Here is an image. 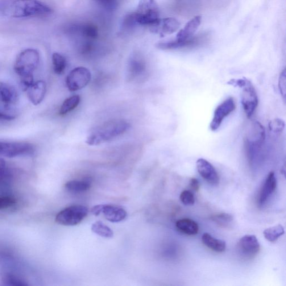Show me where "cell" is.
<instances>
[{
  "label": "cell",
  "instance_id": "6",
  "mask_svg": "<svg viewBox=\"0 0 286 286\" xmlns=\"http://www.w3.org/2000/svg\"><path fill=\"white\" fill-rule=\"evenodd\" d=\"M88 207L82 205H73L67 207L57 214L56 222L64 226H74L81 223L88 216Z\"/></svg>",
  "mask_w": 286,
  "mask_h": 286
},
{
  "label": "cell",
  "instance_id": "33",
  "mask_svg": "<svg viewBox=\"0 0 286 286\" xmlns=\"http://www.w3.org/2000/svg\"><path fill=\"white\" fill-rule=\"evenodd\" d=\"M6 285L7 286H26L27 284L25 283L22 280L19 279L18 277H15L13 276H9L6 278L5 280Z\"/></svg>",
  "mask_w": 286,
  "mask_h": 286
},
{
  "label": "cell",
  "instance_id": "14",
  "mask_svg": "<svg viewBox=\"0 0 286 286\" xmlns=\"http://www.w3.org/2000/svg\"><path fill=\"white\" fill-rule=\"evenodd\" d=\"M180 23L174 18L159 19L151 27V31L161 36L170 35L175 32L180 28Z\"/></svg>",
  "mask_w": 286,
  "mask_h": 286
},
{
  "label": "cell",
  "instance_id": "2",
  "mask_svg": "<svg viewBox=\"0 0 286 286\" xmlns=\"http://www.w3.org/2000/svg\"><path fill=\"white\" fill-rule=\"evenodd\" d=\"M10 13L15 18H44L51 15L53 10L38 0H15Z\"/></svg>",
  "mask_w": 286,
  "mask_h": 286
},
{
  "label": "cell",
  "instance_id": "22",
  "mask_svg": "<svg viewBox=\"0 0 286 286\" xmlns=\"http://www.w3.org/2000/svg\"><path fill=\"white\" fill-rule=\"evenodd\" d=\"M284 234V227L281 225L268 228L263 232L265 238L271 243L276 242Z\"/></svg>",
  "mask_w": 286,
  "mask_h": 286
},
{
  "label": "cell",
  "instance_id": "23",
  "mask_svg": "<svg viewBox=\"0 0 286 286\" xmlns=\"http://www.w3.org/2000/svg\"><path fill=\"white\" fill-rule=\"evenodd\" d=\"M91 230L94 233L103 238H110L113 237L114 233L109 226L102 222L98 221L93 223Z\"/></svg>",
  "mask_w": 286,
  "mask_h": 286
},
{
  "label": "cell",
  "instance_id": "30",
  "mask_svg": "<svg viewBox=\"0 0 286 286\" xmlns=\"http://www.w3.org/2000/svg\"><path fill=\"white\" fill-rule=\"evenodd\" d=\"M279 85L281 96H283L285 101L286 94V71L285 68L280 74Z\"/></svg>",
  "mask_w": 286,
  "mask_h": 286
},
{
  "label": "cell",
  "instance_id": "18",
  "mask_svg": "<svg viewBox=\"0 0 286 286\" xmlns=\"http://www.w3.org/2000/svg\"><path fill=\"white\" fill-rule=\"evenodd\" d=\"M176 226L178 231L188 235H195L198 234L199 231L197 223L193 220L188 218L178 221Z\"/></svg>",
  "mask_w": 286,
  "mask_h": 286
},
{
  "label": "cell",
  "instance_id": "26",
  "mask_svg": "<svg viewBox=\"0 0 286 286\" xmlns=\"http://www.w3.org/2000/svg\"><path fill=\"white\" fill-rule=\"evenodd\" d=\"M145 68L146 67L142 60L138 58H133L130 61L128 70H129L130 76L134 77L140 75L144 71Z\"/></svg>",
  "mask_w": 286,
  "mask_h": 286
},
{
  "label": "cell",
  "instance_id": "35",
  "mask_svg": "<svg viewBox=\"0 0 286 286\" xmlns=\"http://www.w3.org/2000/svg\"><path fill=\"white\" fill-rule=\"evenodd\" d=\"M6 169V163L5 160L0 158V178L3 176Z\"/></svg>",
  "mask_w": 286,
  "mask_h": 286
},
{
  "label": "cell",
  "instance_id": "13",
  "mask_svg": "<svg viewBox=\"0 0 286 286\" xmlns=\"http://www.w3.org/2000/svg\"><path fill=\"white\" fill-rule=\"evenodd\" d=\"M196 165L198 173L207 183L213 186L219 185L220 178L218 173L209 161L200 159L197 160Z\"/></svg>",
  "mask_w": 286,
  "mask_h": 286
},
{
  "label": "cell",
  "instance_id": "31",
  "mask_svg": "<svg viewBox=\"0 0 286 286\" xmlns=\"http://www.w3.org/2000/svg\"><path fill=\"white\" fill-rule=\"evenodd\" d=\"M14 198L8 196H0V210L6 209L15 205Z\"/></svg>",
  "mask_w": 286,
  "mask_h": 286
},
{
  "label": "cell",
  "instance_id": "37",
  "mask_svg": "<svg viewBox=\"0 0 286 286\" xmlns=\"http://www.w3.org/2000/svg\"><path fill=\"white\" fill-rule=\"evenodd\" d=\"M15 117L14 116L5 114L0 111V120H6V121H10V120H14Z\"/></svg>",
  "mask_w": 286,
  "mask_h": 286
},
{
  "label": "cell",
  "instance_id": "32",
  "mask_svg": "<svg viewBox=\"0 0 286 286\" xmlns=\"http://www.w3.org/2000/svg\"><path fill=\"white\" fill-rule=\"evenodd\" d=\"M98 5L106 9H114L117 7L119 0H95Z\"/></svg>",
  "mask_w": 286,
  "mask_h": 286
},
{
  "label": "cell",
  "instance_id": "28",
  "mask_svg": "<svg viewBox=\"0 0 286 286\" xmlns=\"http://www.w3.org/2000/svg\"><path fill=\"white\" fill-rule=\"evenodd\" d=\"M285 127V123L283 120L281 119H275L272 120L269 123V128L272 132L275 133H279L283 131Z\"/></svg>",
  "mask_w": 286,
  "mask_h": 286
},
{
  "label": "cell",
  "instance_id": "16",
  "mask_svg": "<svg viewBox=\"0 0 286 286\" xmlns=\"http://www.w3.org/2000/svg\"><path fill=\"white\" fill-rule=\"evenodd\" d=\"M47 86L43 81L34 82L27 90L29 99L33 105L36 106L43 101L46 94Z\"/></svg>",
  "mask_w": 286,
  "mask_h": 286
},
{
  "label": "cell",
  "instance_id": "34",
  "mask_svg": "<svg viewBox=\"0 0 286 286\" xmlns=\"http://www.w3.org/2000/svg\"><path fill=\"white\" fill-rule=\"evenodd\" d=\"M190 187L191 188L195 191H198L200 188V182L196 179V178H192L190 180Z\"/></svg>",
  "mask_w": 286,
  "mask_h": 286
},
{
  "label": "cell",
  "instance_id": "11",
  "mask_svg": "<svg viewBox=\"0 0 286 286\" xmlns=\"http://www.w3.org/2000/svg\"><path fill=\"white\" fill-rule=\"evenodd\" d=\"M236 109V105L233 97H229L223 101L215 109L214 117L210 125L211 130L217 131L221 126L223 120Z\"/></svg>",
  "mask_w": 286,
  "mask_h": 286
},
{
  "label": "cell",
  "instance_id": "17",
  "mask_svg": "<svg viewBox=\"0 0 286 286\" xmlns=\"http://www.w3.org/2000/svg\"><path fill=\"white\" fill-rule=\"evenodd\" d=\"M101 213L111 222H121L127 216L126 211L122 207L111 205H102Z\"/></svg>",
  "mask_w": 286,
  "mask_h": 286
},
{
  "label": "cell",
  "instance_id": "4",
  "mask_svg": "<svg viewBox=\"0 0 286 286\" xmlns=\"http://www.w3.org/2000/svg\"><path fill=\"white\" fill-rule=\"evenodd\" d=\"M134 15L137 25L149 27L153 26L160 19L156 0H139Z\"/></svg>",
  "mask_w": 286,
  "mask_h": 286
},
{
  "label": "cell",
  "instance_id": "25",
  "mask_svg": "<svg viewBox=\"0 0 286 286\" xmlns=\"http://www.w3.org/2000/svg\"><path fill=\"white\" fill-rule=\"evenodd\" d=\"M53 70L57 74L63 73L66 67V60L65 57L60 53H53L52 56Z\"/></svg>",
  "mask_w": 286,
  "mask_h": 286
},
{
  "label": "cell",
  "instance_id": "10",
  "mask_svg": "<svg viewBox=\"0 0 286 286\" xmlns=\"http://www.w3.org/2000/svg\"><path fill=\"white\" fill-rule=\"evenodd\" d=\"M239 254L243 258L251 259L258 254L260 244L254 235H246L240 239L237 246Z\"/></svg>",
  "mask_w": 286,
  "mask_h": 286
},
{
  "label": "cell",
  "instance_id": "1",
  "mask_svg": "<svg viewBox=\"0 0 286 286\" xmlns=\"http://www.w3.org/2000/svg\"><path fill=\"white\" fill-rule=\"evenodd\" d=\"M130 127V124L126 120H110L94 128L87 138L86 142L90 146H97L124 134Z\"/></svg>",
  "mask_w": 286,
  "mask_h": 286
},
{
  "label": "cell",
  "instance_id": "5",
  "mask_svg": "<svg viewBox=\"0 0 286 286\" xmlns=\"http://www.w3.org/2000/svg\"><path fill=\"white\" fill-rule=\"evenodd\" d=\"M34 145L26 142H6L0 141V157L13 159L18 157L34 155Z\"/></svg>",
  "mask_w": 286,
  "mask_h": 286
},
{
  "label": "cell",
  "instance_id": "15",
  "mask_svg": "<svg viewBox=\"0 0 286 286\" xmlns=\"http://www.w3.org/2000/svg\"><path fill=\"white\" fill-rule=\"evenodd\" d=\"M0 101L6 109H10L18 101L17 90L7 83L0 82Z\"/></svg>",
  "mask_w": 286,
  "mask_h": 286
},
{
  "label": "cell",
  "instance_id": "9",
  "mask_svg": "<svg viewBox=\"0 0 286 286\" xmlns=\"http://www.w3.org/2000/svg\"><path fill=\"white\" fill-rule=\"evenodd\" d=\"M91 79L89 69L79 67L73 69L66 78V85L70 91H76L85 88Z\"/></svg>",
  "mask_w": 286,
  "mask_h": 286
},
{
  "label": "cell",
  "instance_id": "27",
  "mask_svg": "<svg viewBox=\"0 0 286 286\" xmlns=\"http://www.w3.org/2000/svg\"><path fill=\"white\" fill-rule=\"evenodd\" d=\"M79 31L83 36L88 38L95 39L98 35L97 29L93 24L83 25L80 28Z\"/></svg>",
  "mask_w": 286,
  "mask_h": 286
},
{
  "label": "cell",
  "instance_id": "36",
  "mask_svg": "<svg viewBox=\"0 0 286 286\" xmlns=\"http://www.w3.org/2000/svg\"><path fill=\"white\" fill-rule=\"evenodd\" d=\"M102 205H99L95 206L91 210V212L95 216H98L99 214H101Z\"/></svg>",
  "mask_w": 286,
  "mask_h": 286
},
{
  "label": "cell",
  "instance_id": "21",
  "mask_svg": "<svg viewBox=\"0 0 286 286\" xmlns=\"http://www.w3.org/2000/svg\"><path fill=\"white\" fill-rule=\"evenodd\" d=\"M81 98L78 95H74L64 101L61 107L60 114L62 116L65 115L70 113L79 105Z\"/></svg>",
  "mask_w": 286,
  "mask_h": 286
},
{
  "label": "cell",
  "instance_id": "12",
  "mask_svg": "<svg viewBox=\"0 0 286 286\" xmlns=\"http://www.w3.org/2000/svg\"><path fill=\"white\" fill-rule=\"evenodd\" d=\"M276 188L277 180L275 173L271 172L268 174L257 198V205L259 208H262L267 204L273 193L275 192Z\"/></svg>",
  "mask_w": 286,
  "mask_h": 286
},
{
  "label": "cell",
  "instance_id": "29",
  "mask_svg": "<svg viewBox=\"0 0 286 286\" xmlns=\"http://www.w3.org/2000/svg\"><path fill=\"white\" fill-rule=\"evenodd\" d=\"M180 200L182 204L186 206L193 205L195 202V199L193 194L188 190H185L180 194Z\"/></svg>",
  "mask_w": 286,
  "mask_h": 286
},
{
  "label": "cell",
  "instance_id": "24",
  "mask_svg": "<svg viewBox=\"0 0 286 286\" xmlns=\"http://www.w3.org/2000/svg\"><path fill=\"white\" fill-rule=\"evenodd\" d=\"M211 219L219 226L222 227H229L233 221L232 215L224 213L213 215L211 216Z\"/></svg>",
  "mask_w": 286,
  "mask_h": 286
},
{
  "label": "cell",
  "instance_id": "19",
  "mask_svg": "<svg viewBox=\"0 0 286 286\" xmlns=\"http://www.w3.org/2000/svg\"><path fill=\"white\" fill-rule=\"evenodd\" d=\"M202 241L206 247L214 252L222 253L226 250V246L224 241L215 238L208 233L203 234Z\"/></svg>",
  "mask_w": 286,
  "mask_h": 286
},
{
  "label": "cell",
  "instance_id": "3",
  "mask_svg": "<svg viewBox=\"0 0 286 286\" xmlns=\"http://www.w3.org/2000/svg\"><path fill=\"white\" fill-rule=\"evenodd\" d=\"M40 63L39 53L34 49L21 52L15 62L14 69L20 78L34 77L33 74Z\"/></svg>",
  "mask_w": 286,
  "mask_h": 286
},
{
  "label": "cell",
  "instance_id": "7",
  "mask_svg": "<svg viewBox=\"0 0 286 286\" xmlns=\"http://www.w3.org/2000/svg\"><path fill=\"white\" fill-rule=\"evenodd\" d=\"M265 129L258 122H253L244 138V148L253 152H258L265 140Z\"/></svg>",
  "mask_w": 286,
  "mask_h": 286
},
{
  "label": "cell",
  "instance_id": "20",
  "mask_svg": "<svg viewBox=\"0 0 286 286\" xmlns=\"http://www.w3.org/2000/svg\"><path fill=\"white\" fill-rule=\"evenodd\" d=\"M91 186V181L89 180L84 181H70L65 185V188L68 191L73 193H80L89 190Z\"/></svg>",
  "mask_w": 286,
  "mask_h": 286
},
{
  "label": "cell",
  "instance_id": "8",
  "mask_svg": "<svg viewBox=\"0 0 286 286\" xmlns=\"http://www.w3.org/2000/svg\"><path fill=\"white\" fill-rule=\"evenodd\" d=\"M242 104L248 118H251L258 105V97L252 82L246 79L242 88Z\"/></svg>",
  "mask_w": 286,
  "mask_h": 286
}]
</instances>
